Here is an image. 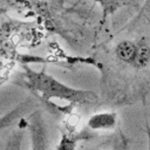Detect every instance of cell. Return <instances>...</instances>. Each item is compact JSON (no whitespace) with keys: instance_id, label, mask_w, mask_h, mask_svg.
I'll return each mask as SVG.
<instances>
[{"instance_id":"obj_1","label":"cell","mask_w":150,"mask_h":150,"mask_svg":"<svg viewBox=\"0 0 150 150\" xmlns=\"http://www.w3.org/2000/svg\"><path fill=\"white\" fill-rule=\"evenodd\" d=\"M23 68V84L28 90L46 102H63L73 107L93 104L97 101L96 93L91 90L70 87L48 74L46 70H34L27 66Z\"/></svg>"},{"instance_id":"obj_2","label":"cell","mask_w":150,"mask_h":150,"mask_svg":"<svg viewBox=\"0 0 150 150\" xmlns=\"http://www.w3.org/2000/svg\"><path fill=\"white\" fill-rule=\"evenodd\" d=\"M116 57L135 69H143L150 64V45L145 39L123 40L116 45Z\"/></svg>"},{"instance_id":"obj_3","label":"cell","mask_w":150,"mask_h":150,"mask_svg":"<svg viewBox=\"0 0 150 150\" xmlns=\"http://www.w3.org/2000/svg\"><path fill=\"white\" fill-rule=\"evenodd\" d=\"M28 128L30 135V150H50L47 128L39 110L30 115Z\"/></svg>"},{"instance_id":"obj_4","label":"cell","mask_w":150,"mask_h":150,"mask_svg":"<svg viewBox=\"0 0 150 150\" xmlns=\"http://www.w3.org/2000/svg\"><path fill=\"white\" fill-rule=\"evenodd\" d=\"M118 117L112 111H101L91 115L87 121V125L93 131H108L112 130L117 124Z\"/></svg>"},{"instance_id":"obj_5","label":"cell","mask_w":150,"mask_h":150,"mask_svg":"<svg viewBox=\"0 0 150 150\" xmlns=\"http://www.w3.org/2000/svg\"><path fill=\"white\" fill-rule=\"evenodd\" d=\"M84 137H87V134L84 131L79 132L74 128L66 129L62 132V136L59 141L56 150H75L77 146V143L82 141Z\"/></svg>"},{"instance_id":"obj_6","label":"cell","mask_w":150,"mask_h":150,"mask_svg":"<svg viewBox=\"0 0 150 150\" xmlns=\"http://www.w3.org/2000/svg\"><path fill=\"white\" fill-rule=\"evenodd\" d=\"M27 102H22L21 104H19L18 107H15L14 109L7 111L6 114L0 116V132L2 130H5L6 128H8L9 125H12L27 109Z\"/></svg>"},{"instance_id":"obj_7","label":"cell","mask_w":150,"mask_h":150,"mask_svg":"<svg viewBox=\"0 0 150 150\" xmlns=\"http://www.w3.org/2000/svg\"><path fill=\"white\" fill-rule=\"evenodd\" d=\"M21 138H22V134L13 135L11 137V139H8V143H7V146L5 150H20Z\"/></svg>"},{"instance_id":"obj_8","label":"cell","mask_w":150,"mask_h":150,"mask_svg":"<svg viewBox=\"0 0 150 150\" xmlns=\"http://www.w3.org/2000/svg\"><path fill=\"white\" fill-rule=\"evenodd\" d=\"M145 130H146V135H148V150H150V125L149 124H146Z\"/></svg>"},{"instance_id":"obj_9","label":"cell","mask_w":150,"mask_h":150,"mask_svg":"<svg viewBox=\"0 0 150 150\" xmlns=\"http://www.w3.org/2000/svg\"><path fill=\"white\" fill-rule=\"evenodd\" d=\"M0 1L6 2V4H11V5H13V4H15V2H16V0H0Z\"/></svg>"},{"instance_id":"obj_10","label":"cell","mask_w":150,"mask_h":150,"mask_svg":"<svg viewBox=\"0 0 150 150\" xmlns=\"http://www.w3.org/2000/svg\"><path fill=\"white\" fill-rule=\"evenodd\" d=\"M146 11H148V18H149L148 20L150 21V5H149V7H148V9H146Z\"/></svg>"}]
</instances>
